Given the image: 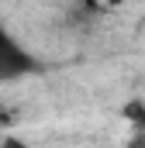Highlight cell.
Returning <instances> with one entry per match:
<instances>
[{
    "instance_id": "obj_1",
    "label": "cell",
    "mask_w": 145,
    "mask_h": 148,
    "mask_svg": "<svg viewBox=\"0 0 145 148\" xmlns=\"http://www.w3.org/2000/svg\"><path fill=\"white\" fill-rule=\"evenodd\" d=\"M35 69V59L14 41V38L3 31V24H0V83L3 79H14V76H24Z\"/></svg>"
},
{
    "instance_id": "obj_2",
    "label": "cell",
    "mask_w": 145,
    "mask_h": 148,
    "mask_svg": "<svg viewBox=\"0 0 145 148\" xmlns=\"http://www.w3.org/2000/svg\"><path fill=\"white\" fill-rule=\"evenodd\" d=\"M128 121H135V124H142L145 127V103H128Z\"/></svg>"
},
{
    "instance_id": "obj_3",
    "label": "cell",
    "mask_w": 145,
    "mask_h": 148,
    "mask_svg": "<svg viewBox=\"0 0 145 148\" xmlns=\"http://www.w3.org/2000/svg\"><path fill=\"white\" fill-rule=\"evenodd\" d=\"M0 148H28V145H24V141H17V138H3Z\"/></svg>"
},
{
    "instance_id": "obj_4",
    "label": "cell",
    "mask_w": 145,
    "mask_h": 148,
    "mask_svg": "<svg viewBox=\"0 0 145 148\" xmlns=\"http://www.w3.org/2000/svg\"><path fill=\"white\" fill-rule=\"evenodd\" d=\"M128 148H145V134H138V138H135V141H131Z\"/></svg>"
},
{
    "instance_id": "obj_5",
    "label": "cell",
    "mask_w": 145,
    "mask_h": 148,
    "mask_svg": "<svg viewBox=\"0 0 145 148\" xmlns=\"http://www.w3.org/2000/svg\"><path fill=\"white\" fill-rule=\"evenodd\" d=\"M0 124H7V114H3V110H0Z\"/></svg>"
},
{
    "instance_id": "obj_6",
    "label": "cell",
    "mask_w": 145,
    "mask_h": 148,
    "mask_svg": "<svg viewBox=\"0 0 145 148\" xmlns=\"http://www.w3.org/2000/svg\"><path fill=\"white\" fill-rule=\"evenodd\" d=\"M107 3H110V7H117V3H124V0H107Z\"/></svg>"
}]
</instances>
